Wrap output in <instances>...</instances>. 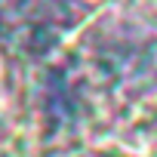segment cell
Listing matches in <instances>:
<instances>
[{"label":"cell","mask_w":157,"mask_h":157,"mask_svg":"<svg viewBox=\"0 0 157 157\" xmlns=\"http://www.w3.org/2000/svg\"><path fill=\"white\" fill-rule=\"evenodd\" d=\"M71 25L65 0H0V40L19 52H46Z\"/></svg>","instance_id":"6da1fadb"}]
</instances>
